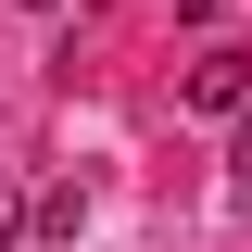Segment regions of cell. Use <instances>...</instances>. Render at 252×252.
I'll return each mask as SVG.
<instances>
[{
    "label": "cell",
    "instance_id": "6da1fadb",
    "mask_svg": "<svg viewBox=\"0 0 252 252\" xmlns=\"http://www.w3.org/2000/svg\"><path fill=\"white\" fill-rule=\"evenodd\" d=\"M252 101V51H202L189 63V114H240Z\"/></svg>",
    "mask_w": 252,
    "mask_h": 252
},
{
    "label": "cell",
    "instance_id": "7a4b0ae2",
    "mask_svg": "<svg viewBox=\"0 0 252 252\" xmlns=\"http://www.w3.org/2000/svg\"><path fill=\"white\" fill-rule=\"evenodd\" d=\"M26 227H38V240H76V227H89V189H38Z\"/></svg>",
    "mask_w": 252,
    "mask_h": 252
},
{
    "label": "cell",
    "instance_id": "3957f363",
    "mask_svg": "<svg viewBox=\"0 0 252 252\" xmlns=\"http://www.w3.org/2000/svg\"><path fill=\"white\" fill-rule=\"evenodd\" d=\"M13 240H26V189H0V252H13Z\"/></svg>",
    "mask_w": 252,
    "mask_h": 252
},
{
    "label": "cell",
    "instance_id": "277c9868",
    "mask_svg": "<svg viewBox=\"0 0 252 252\" xmlns=\"http://www.w3.org/2000/svg\"><path fill=\"white\" fill-rule=\"evenodd\" d=\"M240 177H252V101H240Z\"/></svg>",
    "mask_w": 252,
    "mask_h": 252
},
{
    "label": "cell",
    "instance_id": "5b68a950",
    "mask_svg": "<svg viewBox=\"0 0 252 252\" xmlns=\"http://www.w3.org/2000/svg\"><path fill=\"white\" fill-rule=\"evenodd\" d=\"M177 13H189V26H202V13H215V0H177Z\"/></svg>",
    "mask_w": 252,
    "mask_h": 252
},
{
    "label": "cell",
    "instance_id": "8992f818",
    "mask_svg": "<svg viewBox=\"0 0 252 252\" xmlns=\"http://www.w3.org/2000/svg\"><path fill=\"white\" fill-rule=\"evenodd\" d=\"M26 13H63V0H26Z\"/></svg>",
    "mask_w": 252,
    "mask_h": 252
}]
</instances>
